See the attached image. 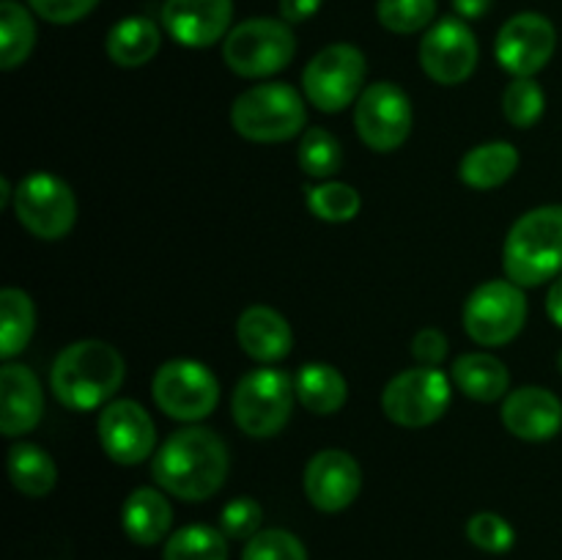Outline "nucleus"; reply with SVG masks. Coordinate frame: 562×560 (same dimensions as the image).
Returning <instances> with one entry per match:
<instances>
[{
  "label": "nucleus",
  "mask_w": 562,
  "mask_h": 560,
  "mask_svg": "<svg viewBox=\"0 0 562 560\" xmlns=\"http://www.w3.org/2000/svg\"><path fill=\"white\" fill-rule=\"evenodd\" d=\"M151 472L157 486L173 497L187 503L209 500L228 478V448L212 428H179L154 453Z\"/></svg>",
  "instance_id": "f257e3e1"
},
{
  "label": "nucleus",
  "mask_w": 562,
  "mask_h": 560,
  "mask_svg": "<svg viewBox=\"0 0 562 560\" xmlns=\"http://www.w3.org/2000/svg\"><path fill=\"white\" fill-rule=\"evenodd\" d=\"M126 377L124 357L104 340H75L55 357L49 388L55 399L75 412H91L110 404Z\"/></svg>",
  "instance_id": "f03ea898"
},
{
  "label": "nucleus",
  "mask_w": 562,
  "mask_h": 560,
  "mask_svg": "<svg viewBox=\"0 0 562 560\" xmlns=\"http://www.w3.org/2000/svg\"><path fill=\"white\" fill-rule=\"evenodd\" d=\"M508 280L532 289L562 275V206L547 203L521 214L510 225L503 247Z\"/></svg>",
  "instance_id": "7ed1b4c3"
},
{
  "label": "nucleus",
  "mask_w": 562,
  "mask_h": 560,
  "mask_svg": "<svg viewBox=\"0 0 562 560\" xmlns=\"http://www.w3.org/2000/svg\"><path fill=\"white\" fill-rule=\"evenodd\" d=\"M307 108L302 93L285 82H261L234 99L231 124L245 141L283 143L305 130Z\"/></svg>",
  "instance_id": "20e7f679"
},
{
  "label": "nucleus",
  "mask_w": 562,
  "mask_h": 560,
  "mask_svg": "<svg viewBox=\"0 0 562 560\" xmlns=\"http://www.w3.org/2000/svg\"><path fill=\"white\" fill-rule=\"evenodd\" d=\"M296 38L285 20L252 16L231 27L223 42V58L239 77H269L283 71L294 60Z\"/></svg>",
  "instance_id": "39448f33"
},
{
  "label": "nucleus",
  "mask_w": 562,
  "mask_h": 560,
  "mask_svg": "<svg viewBox=\"0 0 562 560\" xmlns=\"http://www.w3.org/2000/svg\"><path fill=\"white\" fill-rule=\"evenodd\" d=\"M294 382L280 368H256L234 390V421L247 437L267 439L283 432L294 410Z\"/></svg>",
  "instance_id": "423d86ee"
},
{
  "label": "nucleus",
  "mask_w": 562,
  "mask_h": 560,
  "mask_svg": "<svg viewBox=\"0 0 562 560\" xmlns=\"http://www.w3.org/2000/svg\"><path fill=\"white\" fill-rule=\"evenodd\" d=\"M366 55L355 44H329L307 60L302 88L307 102L316 104L322 113H340L366 91Z\"/></svg>",
  "instance_id": "0eeeda50"
},
{
  "label": "nucleus",
  "mask_w": 562,
  "mask_h": 560,
  "mask_svg": "<svg viewBox=\"0 0 562 560\" xmlns=\"http://www.w3.org/2000/svg\"><path fill=\"white\" fill-rule=\"evenodd\" d=\"M16 220L22 228L31 231L36 239L55 242L64 239L77 220V201L71 187L60 176L36 170L27 173L11 195Z\"/></svg>",
  "instance_id": "6e6552de"
},
{
  "label": "nucleus",
  "mask_w": 562,
  "mask_h": 560,
  "mask_svg": "<svg viewBox=\"0 0 562 560\" xmlns=\"http://www.w3.org/2000/svg\"><path fill=\"white\" fill-rule=\"evenodd\" d=\"M453 399V379L434 366L406 368L395 373L382 393V410L404 428H423L437 423Z\"/></svg>",
  "instance_id": "1a4fd4ad"
},
{
  "label": "nucleus",
  "mask_w": 562,
  "mask_h": 560,
  "mask_svg": "<svg viewBox=\"0 0 562 560\" xmlns=\"http://www.w3.org/2000/svg\"><path fill=\"white\" fill-rule=\"evenodd\" d=\"M151 395L159 410L181 423H198L214 412L220 382L212 368L198 360H168L151 379Z\"/></svg>",
  "instance_id": "9d476101"
},
{
  "label": "nucleus",
  "mask_w": 562,
  "mask_h": 560,
  "mask_svg": "<svg viewBox=\"0 0 562 560\" xmlns=\"http://www.w3.org/2000/svg\"><path fill=\"white\" fill-rule=\"evenodd\" d=\"M527 296L514 280H488L464 302V329L475 344L505 346L525 329Z\"/></svg>",
  "instance_id": "9b49d317"
},
{
  "label": "nucleus",
  "mask_w": 562,
  "mask_h": 560,
  "mask_svg": "<svg viewBox=\"0 0 562 560\" xmlns=\"http://www.w3.org/2000/svg\"><path fill=\"white\" fill-rule=\"evenodd\" d=\"M415 124V110L401 86L379 80L366 86L355 104V126L360 141L379 154L395 152L406 143Z\"/></svg>",
  "instance_id": "f8f14e48"
},
{
  "label": "nucleus",
  "mask_w": 562,
  "mask_h": 560,
  "mask_svg": "<svg viewBox=\"0 0 562 560\" xmlns=\"http://www.w3.org/2000/svg\"><path fill=\"white\" fill-rule=\"evenodd\" d=\"M481 47L461 16H442L426 31L420 42V66L439 86H459L475 71Z\"/></svg>",
  "instance_id": "ddd939ff"
},
{
  "label": "nucleus",
  "mask_w": 562,
  "mask_h": 560,
  "mask_svg": "<svg viewBox=\"0 0 562 560\" xmlns=\"http://www.w3.org/2000/svg\"><path fill=\"white\" fill-rule=\"evenodd\" d=\"M554 47H558V31L552 20L538 11H521L499 27L494 53L505 71L514 77H532L552 60Z\"/></svg>",
  "instance_id": "4468645a"
},
{
  "label": "nucleus",
  "mask_w": 562,
  "mask_h": 560,
  "mask_svg": "<svg viewBox=\"0 0 562 560\" xmlns=\"http://www.w3.org/2000/svg\"><path fill=\"white\" fill-rule=\"evenodd\" d=\"M99 443L108 459L115 464H140L154 453L157 445V426L146 406H140L132 399H115L102 406L99 412Z\"/></svg>",
  "instance_id": "2eb2a0df"
},
{
  "label": "nucleus",
  "mask_w": 562,
  "mask_h": 560,
  "mask_svg": "<svg viewBox=\"0 0 562 560\" xmlns=\"http://www.w3.org/2000/svg\"><path fill=\"white\" fill-rule=\"evenodd\" d=\"M362 489V470L346 450H318L305 467V494L324 514L349 508Z\"/></svg>",
  "instance_id": "dca6fc26"
},
{
  "label": "nucleus",
  "mask_w": 562,
  "mask_h": 560,
  "mask_svg": "<svg viewBox=\"0 0 562 560\" xmlns=\"http://www.w3.org/2000/svg\"><path fill=\"white\" fill-rule=\"evenodd\" d=\"M234 0H165L162 25L184 47L203 49L228 36Z\"/></svg>",
  "instance_id": "f3484780"
},
{
  "label": "nucleus",
  "mask_w": 562,
  "mask_h": 560,
  "mask_svg": "<svg viewBox=\"0 0 562 560\" xmlns=\"http://www.w3.org/2000/svg\"><path fill=\"white\" fill-rule=\"evenodd\" d=\"M499 417L516 439L547 443V439L558 437L562 428V401L552 390L527 384V388L510 390L505 395Z\"/></svg>",
  "instance_id": "a211bd4d"
},
{
  "label": "nucleus",
  "mask_w": 562,
  "mask_h": 560,
  "mask_svg": "<svg viewBox=\"0 0 562 560\" xmlns=\"http://www.w3.org/2000/svg\"><path fill=\"white\" fill-rule=\"evenodd\" d=\"M44 415V390L36 373L20 362L0 368V428L5 437L33 432Z\"/></svg>",
  "instance_id": "6ab92c4d"
},
{
  "label": "nucleus",
  "mask_w": 562,
  "mask_h": 560,
  "mask_svg": "<svg viewBox=\"0 0 562 560\" xmlns=\"http://www.w3.org/2000/svg\"><path fill=\"white\" fill-rule=\"evenodd\" d=\"M236 340L241 351L258 362H280L294 346L289 318L269 305H250L236 322Z\"/></svg>",
  "instance_id": "aec40b11"
},
{
  "label": "nucleus",
  "mask_w": 562,
  "mask_h": 560,
  "mask_svg": "<svg viewBox=\"0 0 562 560\" xmlns=\"http://www.w3.org/2000/svg\"><path fill=\"white\" fill-rule=\"evenodd\" d=\"M121 522H124V533L130 536V541L140 544V547H154L170 533L173 505L159 489L140 486L126 497Z\"/></svg>",
  "instance_id": "412c9836"
},
{
  "label": "nucleus",
  "mask_w": 562,
  "mask_h": 560,
  "mask_svg": "<svg viewBox=\"0 0 562 560\" xmlns=\"http://www.w3.org/2000/svg\"><path fill=\"white\" fill-rule=\"evenodd\" d=\"M456 388L472 401H483L492 404L508 395L510 388V373L499 357L486 355V351H467L459 360L453 362L450 371Z\"/></svg>",
  "instance_id": "4be33fe9"
},
{
  "label": "nucleus",
  "mask_w": 562,
  "mask_h": 560,
  "mask_svg": "<svg viewBox=\"0 0 562 560\" xmlns=\"http://www.w3.org/2000/svg\"><path fill=\"white\" fill-rule=\"evenodd\" d=\"M519 163L521 157L514 143H481L461 157L459 179L472 190H497L519 170Z\"/></svg>",
  "instance_id": "5701e85b"
},
{
  "label": "nucleus",
  "mask_w": 562,
  "mask_h": 560,
  "mask_svg": "<svg viewBox=\"0 0 562 560\" xmlns=\"http://www.w3.org/2000/svg\"><path fill=\"white\" fill-rule=\"evenodd\" d=\"M159 44H162V33L148 16H124L110 27L104 49L115 66L137 69L159 53Z\"/></svg>",
  "instance_id": "b1692460"
},
{
  "label": "nucleus",
  "mask_w": 562,
  "mask_h": 560,
  "mask_svg": "<svg viewBox=\"0 0 562 560\" xmlns=\"http://www.w3.org/2000/svg\"><path fill=\"white\" fill-rule=\"evenodd\" d=\"M296 399L313 415H335L346 406L349 399V384L346 377L329 362H307L300 368L294 379Z\"/></svg>",
  "instance_id": "393cba45"
},
{
  "label": "nucleus",
  "mask_w": 562,
  "mask_h": 560,
  "mask_svg": "<svg viewBox=\"0 0 562 560\" xmlns=\"http://www.w3.org/2000/svg\"><path fill=\"white\" fill-rule=\"evenodd\" d=\"M5 467H9L14 489L25 497H44L53 492L55 481H58V467H55L53 456L33 443H16L9 450Z\"/></svg>",
  "instance_id": "a878e982"
},
{
  "label": "nucleus",
  "mask_w": 562,
  "mask_h": 560,
  "mask_svg": "<svg viewBox=\"0 0 562 560\" xmlns=\"http://www.w3.org/2000/svg\"><path fill=\"white\" fill-rule=\"evenodd\" d=\"M36 329V305L22 289L0 291V357L14 360L33 338Z\"/></svg>",
  "instance_id": "bb28decb"
},
{
  "label": "nucleus",
  "mask_w": 562,
  "mask_h": 560,
  "mask_svg": "<svg viewBox=\"0 0 562 560\" xmlns=\"http://www.w3.org/2000/svg\"><path fill=\"white\" fill-rule=\"evenodd\" d=\"M36 44V22L16 0L0 3V69L11 71L27 60Z\"/></svg>",
  "instance_id": "cd10ccee"
},
{
  "label": "nucleus",
  "mask_w": 562,
  "mask_h": 560,
  "mask_svg": "<svg viewBox=\"0 0 562 560\" xmlns=\"http://www.w3.org/2000/svg\"><path fill=\"white\" fill-rule=\"evenodd\" d=\"M165 560H228L225 533L209 525L179 527L165 544Z\"/></svg>",
  "instance_id": "c85d7f7f"
},
{
  "label": "nucleus",
  "mask_w": 562,
  "mask_h": 560,
  "mask_svg": "<svg viewBox=\"0 0 562 560\" xmlns=\"http://www.w3.org/2000/svg\"><path fill=\"white\" fill-rule=\"evenodd\" d=\"M300 168L311 179L329 181L344 168V146L333 132L311 126L300 141Z\"/></svg>",
  "instance_id": "c756f323"
},
{
  "label": "nucleus",
  "mask_w": 562,
  "mask_h": 560,
  "mask_svg": "<svg viewBox=\"0 0 562 560\" xmlns=\"http://www.w3.org/2000/svg\"><path fill=\"white\" fill-rule=\"evenodd\" d=\"M307 209L324 223H349L360 214L362 198L351 184L329 179L307 190Z\"/></svg>",
  "instance_id": "7c9ffc66"
},
{
  "label": "nucleus",
  "mask_w": 562,
  "mask_h": 560,
  "mask_svg": "<svg viewBox=\"0 0 562 560\" xmlns=\"http://www.w3.org/2000/svg\"><path fill=\"white\" fill-rule=\"evenodd\" d=\"M547 110V93L532 77H514L503 93V113L516 130H527L541 121Z\"/></svg>",
  "instance_id": "2f4dec72"
},
{
  "label": "nucleus",
  "mask_w": 562,
  "mask_h": 560,
  "mask_svg": "<svg viewBox=\"0 0 562 560\" xmlns=\"http://www.w3.org/2000/svg\"><path fill=\"white\" fill-rule=\"evenodd\" d=\"M376 16L390 33H417L437 16V0H379Z\"/></svg>",
  "instance_id": "473e14b6"
},
{
  "label": "nucleus",
  "mask_w": 562,
  "mask_h": 560,
  "mask_svg": "<svg viewBox=\"0 0 562 560\" xmlns=\"http://www.w3.org/2000/svg\"><path fill=\"white\" fill-rule=\"evenodd\" d=\"M241 560H307V549L294 533L280 530H261L247 541Z\"/></svg>",
  "instance_id": "72a5a7b5"
},
{
  "label": "nucleus",
  "mask_w": 562,
  "mask_h": 560,
  "mask_svg": "<svg viewBox=\"0 0 562 560\" xmlns=\"http://www.w3.org/2000/svg\"><path fill=\"white\" fill-rule=\"evenodd\" d=\"M467 536H470V541L477 549L492 555L510 552V547L516 544V533L510 527V522L505 516L494 514V511H481V514L472 516L467 522Z\"/></svg>",
  "instance_id": "f704fd0d"
},
{
  "label": "nucleus",
  "mask_w": 562,
  "mask_h": 560,
  "mask_svg": "<svg viewBox=\"0 0 562 560\" xmlns=\"http://www.w3.org/2000/svg\"><path fill=\"white\" fill-rule=\"evenodd\" d=\"M261 522L263 508L252 497H234L220 511V530L234 541H250L256 533H261Z\"/></svg>",
  "instance_id": "c9c22d12"
},
{
  "label": "nucleus",
  "mask_w": 562,
  "mask_h": 560,
  "mask_svg": "<svg viewBox=\"0 0 562 560\" xmlns=\"http://www.w3.org/2000/svg\"><path fill=\"white\" fill-rule=\"evenodd\" d=\"M97 3L99 0H27V5L53 25H71V22L82 20L86 14H91Z\"/></svg>",
  "instance_id": "e433bc0d"
},
{
  "label": "nucleus",
  "mask_w": 562,
  "mask_h": 560,
  "mask_svg": "<svg viewBox=\"0 0 562 560\" xmlns=\"http://www.w3.org/2000/svg\"><path fill=\"white\" fill-rule=\"evenodd\" d=\"M412 355L417 357L420 366H434L437 368L439 362L448 357V338L445 333H439L437 327H426L415 335L412 340Z\"/></svg>",
  "instance_id": "4c0bfd02"
},
{
  "label": "nucleus",
  "mask_w": 562,
  "mask_h": 560,
  "mask_svg": "<svg viewBox=\"0 0 562 560\" xmlns=\"http://www.w3.org/2000/svg\"><path fill=\"white\" fill-rule=\"evenodd\" d=\"M324 0H280V16H283L289 25L294 22H305L322 9Z\"/></svg>",
  "instance_id": "58836bf2"
},
{
  "label": "nucleus",
  "mask_w": 562,
  "mask_h": 560,
  "mask_svg": "<svg viewBox=\"0 0 562 560\" xmlns=\"http://www.w3.org/2000/svg\"><path fill=\"white\" fill-rule=\"evenodd\" d=\"M453 9L461 20H477L492 9V0H453Z\"/></svg>",
  "instance_id": "ea45409f"
},
{
  "label": "nucleus",
  "mask_w": 562,
  "mask_h": 560,
  "mask_svg": "<svg viewBox=\"0 0 562 560\" xmlns=\"http://www.w3.org/2000/svg\"><path fill=\"white\" fill-rule=\"evenodd\" d=\"M547 313L554 324L562 329V275L554 278V283L549 285V294H547Z\"/></svg>",
  "instance_id": "a19ab883"
},
{
  "label": "nucleus",
  "mask_w": 562,
  "mask_h": 560,
  "mask_svg": "<svg viewBox=\"0 0 562 560\" xmlns=\"http://www.w3.org/2000/svg\"><path fill=\"white\" fill-rule=\"evenodd\" d=\"M9 195H14L9 187V179H0V206H5V203H9Z\"/></svg>",
  "instance_id": "79ce46f5"
},
{
  "label": "nucleus",
  "mask_w": 562,
  "mask_h": 560,
  "mask_svg": "<svg viewBox=\"0 0 562 560\" xmlns=\"http://www.w3.org/2000/svg\"><path fill=\"white\" fill-rule=\"evenodd\" d=\"M558 366H560V373H562V351H560V357H558Z\"/></svg>",
  "instance_id": "37998d69"
}]
</instances>
